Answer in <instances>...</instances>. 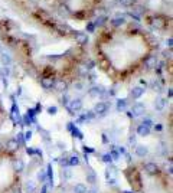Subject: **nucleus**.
<instances>
[{
    "instance_id": "f3484780",
    "label": "nucleus",
    "mask_w": 173,
    "mask_h": 193,
    "mask_svg": "<svg viewBox=\"0 0 173 193\" xmlns=\"http://www.w3.org/2000/svg\"><path fill=\"white\" fill-rule=\"evenodd\" d=\"M87 186L84 183H77L74 186V193H87Z\"/></svg>"
},
{
    "instance_id": "c85d7f7f",
    "label": "nucleus",
    "mask_w": 173,
    "mask_h": 193,
    "mask_svg": "<svg viewBox=\"0 0 173 193\" xmlns=\"http://www.w3.org/2000/svg\"><path fill=\"white\" fill-rule=\"evenodd\" d=\"M141 124H143V125H146V127H151V125H153V121L147 118V120H144V121L141 122Z\"/></svg>"
},
{
    "instance_id": "5701e85b",
    "label": "nucleus",
    "mask_w": 173,
    "mask_h": 193,
    "mask_svg": "<svg viewBox=\"0 0 173 193\" xmlns=\"http://www.w3.org/2000/svg\"><path fill=\"white\" fill-rule=\"evenodd\" d=\"M118 2H120L123 6H126V7H130V6L134 5V2H136V0H118Z\"/></svg>"
},
{
    "instance_id": "2eb2a0df",
    "label": "nucleus",
    "mask_w": 173,
    "mask_h": 193,
    "mask_svg": "<svg viewBox=\"0 0 173 193\" xmlns=\"http://www.w3.org/2000/svg\"><path fill=\"white\" fill-rule=\"evenodd\" d=\"M126 23V17L124 16H117V17H114V19L111 20V25L112 26H116V28H118V26H121V25Z\"/></svg>"
},
{
    "instance_id": "cd10ccee",
    "label": "nucleus",
    "mask_w": 173,
    "mask_h": 193,
    "mask_svg": "<svg viewBox=\"0 0 173 193\" xmlns=\"http://www.w3.org/2000/svg\"><path fill=\"white\" fill-rule=\"evenodd\" d=\"M87 180H88L89 183H94V182H95V174H94V173H89L88 177H87Z\"/></svg>"
},
{
    "instance_id": "bb28decb",
    "label": "nucleus",
    "mask_w": 173,
    "mask_h": 193,
    "mask_svg": "<svg viewBox=\"0 0 173 193\" xmlns=\"http://www.w3.org/2000/svg\"><path fill=\"white\" fill-rule=\"evenodd\" d=\"M56 111H58L56 107H49V108H48V114H51V115H55Z\"/></svg>"
},
{
    "instance_id": "4468645a",
    "label": "nucleus",
    "mask_w": 173,
    "mask_h": 193,
    "mask_svg": "<svg viewBox=\"0 0 173 193\" xmlns=\"http://www.w3.org/2000/svg\"><path fill=\"white\" fill-rule=\"evenodd\" d=\"M58 12H59V14H61L62 17H68V16L71 14V10H69V7H68L66 5H61V6H59Z\"/></svg>"
},
{
    "instance_id": "f03ea898",
    "label": "nucleus",
    "mask_w": 173,
    "mask_h": 193,
    "mask_svg": "<svg viewBox=\"0 0 173 193\" xmlns=\"http://www.w3.org/2000/svg\"><path fill=\"white\" fill-rule=\"evenodd\" d=\"M41 85H42L43 90H52L53 85H55V78L53 76H45L41 79Z\"/></svg>"
},
{
    "instance_id": "f704fd0d",
    "label": "nucleus",
    "mask_w": 173,
    "mask_h": 193,
    "mask_svg": "<svg viewBox=\"0 0 173 193\" xmlns=\"http://www.w3.org/2000/svg\"><path fill=\"white\" fill-rule=\"evenodd\" d=\"M61 166H68V159H61Z\"/></svg>"
},
{
    "instance_id": "dca6fc26",
    "label": "nucleus",
    "mask_w": 173,
    "mask_h": 193,
    "mask_svg": "<svg viewBox=\"0 0 173 193\" xmlns=\"http://www.w3.org/2000/svg\"><path fill=\"white\" fill-rule=\"evenodd\" d=\"M0 62H2L3 66H9L10 64H12V58H10V55H7V53H2V55H0Z\"/></svg>"
},
{
    "instance_id": "7ed1b4c3",
    "label": "nucleus",
    "mask_w": 173,
    "mask_h": 193,
    "mask_svg": "<svg viewBox=\"0 0 173 193\" xmlns=\"http://www.w3.org/2000/svg\"><path fill=\"white\" fill-rule=\"evenodd\" d=\"M131 113H133V115H136V117H140V115H143V114L146 113V105L141 102H136L133 105V108H131Z\"/></svg>"
},
{
    "instance_id": "9d476101",
    "label": "nucleus",
    "mask_w": 173,
    "mask_h": 193,
    "mask_svg": "<svg viewBox=\"0 0 173 193\" xmlns=\"http://www.w3.org/2000/svg\"><path fill=\"white\" fill-rule=\"evenodd\" d=\"M151 25H153V28H156V29H163L164 26H166V20H164L163 17H155L153 22H151Z\"/></svg>"
},
{
    "instance_id": "e433bc0d",
    "label": "nucleus",
    "mask_w": 173,
    "mask_h": 193,
    "mask_svg": "<svg viewBox=\"0 0 173 193\" xmlns=\"http://www.w3.org/2000/svg\"><path fill=\"white\" fill-rule=\"evenodd\" d=\"M87 193H97V190L95 189H89V190H87Z\"/></svg>"
},
{
    "instance_id": "39448f33",
    "label": "nucleus",
    "mask_w": 173,
    "mask_h": 193,
    "mask_svg": "<svg viewBox=\"0 0 173 193\" xmlns=\"http://www.w3.org/2000/svg\"><path fill=\"white\" fill-rule=\"evenodd\" d=\"M74 36H75V41H77V43H78V45H81V46H84V45H87V43H88V36H87V33L77 32Z\"/></svg>"
},
{
    "instance_id": "b1692460",
    "label": "nucleus",
    "mask_w": 173,
    "mask_h": 193,
    "mask_svg": "<svg viewBox=\"0 0 173 193\" xmlns=\"http://www.w3.org/2000/svg\"><path fill=\"white\" fill-rule=\"evenodd\" d=\"M62 176H64L65 179H71V176H72V172H71L69 169H64V172H62Z\"/></svg>"
},
{
    "instance_id": "c9c22d12",
    "label": "nucleus",
    "mask_w": 173,
    "mask_h": 193,
    "mask_svg": "<svg viewBox=\"0 0 173 193\" xmlns=\"http://www.w3.org/2000/svg\"><path fill=\"white\" fill-rule=\"evenodd\" d=\"M172 42H173V41H172V38H169V39H167V42H166V43L169 45V48H172Z\"/></svg>"
},
{
    "instance_id": "c756f323",
    "label": "nucleus",
    "mask_w": 173,
    "mask_h": 193,
    "mask_svg": "<svg viewBox=\"0 0 173 193\" xmlns=\"http://www.w3.org/2000/svg\"><path fill=\"white\" fill-rule=\"evenodd\" d=\"M87 30H88V32H94V30H95V26H94L92 22H89V23L87 25Z\"/></svg>"
},
{
    "instance_id": "412c9836",
    "label": "nucleus",
    "mask_w": 173,
    "mask_h": 193,
    "mask_svg": "<svg viewBox=\"0 0 173 193\" xmlns=\"http://www.w3.org/2000/svg\"><path fill=\"white\" fill-rule=\"evenodd\" d=\"M18 147H19V144L16 143L14 138H10L9 141H7V149H9V150H16Z\"/></svg>"
},
{
    "instance_id": "1a4fd4ad",
    "label": "nucleus",
    "mask_w": 173,
    "mask_h": 193,
    "mask_svg": "<svg viewBox=\"0 0 173 193\" xmlns=\"http://www.w3.org/2000/svg\"><path fill=\"white\" fill-rule=\"evenodd\" d=\"M136 154L139 156V157H141V159H144L146 156H147V153H149V150H147V147L143 146V144H139V146L136 147Z\"/></svg>"
},
{
    "instance_id": "9b49d317",
    "label": "nucleus",
    "mask_w": 173,
    "mask_h": 193,
    "mask_svg": "<svg viewBox=\"0 0 173 193\" xmlns=\"http://www.w3.org/2000/svg\"><path fill=\"white\" fill-rule=\"evenodd\" d=\"M137 134L140 137H147L150 136V127H146L143 124H140L139 127H137Z\"/></svg>"
},
{
    "instance_id": "f257e3e1",
    "label": "nucleus",
    "mask_w": 173,
    "mask_h": 193,
    "mask_svg": "<svg viewBox=\"0 0 173 193\" xmlns=\"http://www.w3.org/2000/svg\"><path fill=\"white\" fill-rule=\"evenodd\" d=\"M68 110L71 111V114L74 113H78V111H81L82 110V101H81L80 98H75L72 99L69 104H68Z\"/></svg>"
},
{
    "instance_id": "ddd939ff",
    "label": "nucleus",
    "mask_w": 173,
    "mask_h": 193,
    "mask_svg": "<svg viewBox=\"0 0 173 193\" xmlns=\"http://www.w3.org/2000/svg\"><path fill=\"white\" fill-rule=\"evenodd\" d=\"M164 107H166V99L162 98V97L156 98V101H155V108L157 110V111H163Z\"/></svg>"
},
{
    "instance_id": "473e14b6",
    "label": "nucleus",
    "mask_w": 173,
    "mask_h": 193,
    "mask_svg": "<svg viewBox=\"0 0 173 193\" xmlns=\"http://www.w3.org/2000/svg\"><path fill=\"white\" fill-rule=\"evenodd\" d=\"M61 102L64 104V105H68V97H66V95H64V97H62Z\"/></svg>"
},
{
    "instance_id": "2f4dec72",
    "label": "nucleus",
    "mask_w": 173,
    "mask_h": 193,
    "mask_svg": "<svg viewBox=\"0 0 173 193\" xmlns=\"http://www.w3.org/2000/svg\"><path fill=\"white\" fill-rule=\"evenodd\" d=\"M104 161H105V163H111V160H112V157L110 154H105L104 156V159H103Z\"/></svg>"
},
{
    "instance_id": "0eeeda50",
    "label": "nucleus",
    "mask_w": 173,
    "mask_h": 193,
    "mask_svg": "<svg viewBox=\"0 0 173 193\" xmlns=\"http://www.w3.org/2000/svg\"><path fill=\"white\" fill-rule=\"evenodd\" d=\"M53 88H55L58 92H65V91L68 90V84H66L64 79H58V81H55Z\"/></svg>"
},
{
    "instance_id": "423d86ee",
    "label": "nucleus",
    "mask_w": 173,
    "mask_h": 193,
    "mask_svg": "<svg viewBox=\"0 0 173 193\" xmlns=\"http://www.w3.org/2000/svg\"><path fill=\"white\" fill-rule=\"evenodd\" d=\"M144 65L147 69H153V68H156L157 66V56L156 55H150V56L146 58L144 61Z\"/></svg>"
},
{
    "instance_id": "4be33fe9",
    "label": "nucleus",
    "mask_w": 173,
    "mask_h": 193,
    "mask_svg": "<svg viewBox=\"0 0 173 193\" xmlns=\"http://www.w3.org/2000/svg\"><path fill=\"white\" fill-rule=\"evenodd\" d=\"M68 164H71V166H78V164H80V157H78V156H72V157H69V160H68Z\"/></svg>"
},
{
    "instance_id": "a211bd4d",
    "label": "nucleus",
    "mask_w": 173,
    "mask_h": 193,
    "mask_svg": "<svg viewBox=\"0 0 173 193\" xmlns=\"http://www.w3.org/2000/svg\"><path fill=\"white\" fill-rule=\"evenodd\" d=\"M104 94V88L103 87H94L89 90V95H92V97H97V95H101Z\"/></svg>"
},
{
    "instance_id": "6e6552de",
    "label": "nucleus",
    "mask_w": 173,
    "mask_h": 193,
    "mask_svg": "<svg viewBox=\"0 0 173 193\" xmlns=\"http://www.w3.org/2000/svg\"><path fill=\"white\" fill-rule=\"evenodd\" d=\"M143 94H144V88H143V87H136V88H133L131 92H130V95H131V98L133 99L140 98Z\"/></svg>"
},
{
    "instance_id": "7c9ffc66",
    "label": "nucleus",
    "mask_w": 173,
    "mask_h": 193,
    "mask_svg": "<svg viewBox=\"0 0 173 193\" xmlns=\"http://www.w3.org/2000/svg\"><path fill=\"white\" fill-rule=\"evenodd\" d=\"M74 88H75V90H78V91H81L82 88H84V85H82V82H75Z\"/></svg>"
},
{
    "instance_id": "a878e982",
    "label": "nucleus",
    "mask_w": 173,
    "mask_h": 193,
    "mask_svg": "<svg viewBox=\"0 0 173 193\" xmlns=\"http://www.w3.org/2000/svg\"><path fill=\"white\" fill-rule=\"evenodd\" d=\"M14 140H16V143H18V144H19V143H23V133H19Z\"/></svg>"
},
{
    "instance_id": "72a5a7b5",
    "label": "nucleus",
    "mask_w": 173,
    "mask_h": 193,
    "mask_svg": "<svg viewBox=\"0 0 173 193\" xmlns=\"http://www.w3.org/2000/svg\"><path fill=\"white\" fill-rule=\"evenodd\" d=\"M23 136H25V140H30V137H32V133L28 131L26 134H23Z\"/></svg>"
},
{
    "instance_id": "aec40b11",
    "label": "nucleus",
    "mask_w": 173,
    "mask_h": 193,
    "mask_svg": "<svg viewBox=\"0 0 173 193\" xmlns=\"http://www.w3.org/2000/svg\"><path fill=\"white\" fill-rule=\"evenodd\" d=\"M105 22H107V17H105V16H98L97 20L94 22V26H95V28H97V26H103Z\"/></svg>"
},
{
    "instance_id": "6ab92c4d",
    "label": "nucleus",
    "mask_w": 173,
    "mask_h": 193,
    "mask_svg": "<svg viewBox=\"0 0 173 193\" xmlns=\"http://www.w3.org/2000/svg\"><path fill=\"white\" fill-rule=\"evenodd\" d=\"M127 107V99H118L117 101V110L118 111H124Z\"/></svg>"
},
{
    "instance_id": "20e7f679",
    "label": "nucleus",
    "mask_w": 173,
    "mask_h": 193,
    "mask_svg": "<svg viewBox=\"0 0 173 193\" xmlns=\"http://www.w3.org/2000/svg\"><path fill=\"white\" fill-rule=\"evenodd\" d=\"M108 110V104L103 102V101H98V102L94 105V114H105Z\"/></svg>"
},
{
    "instance_id": "f8f14e48",
    "label": "nucleus",
    "mask_w": 173,
    "mask_h": 193,
    "mask_svg": "<svg viewBox=\"0 0 173 193\" xmlns=\"http://www.w3.org/2000/svg\"><path fill=\"white\" fill-rule=\"evenodd\" d=\"M144 170L147 174H156L157 173V166L155 164V163H146L144 164Z\"/></svg>"
},
{
    "instance_id": "393cba45",
    "label": "nucleus",
    "mask_w": 173,
    "mask_h": 193,
    "mask_svg": "<svg viewBox=\"0 0 173 193\" xmlns=\"http://www.w3.org/2000/svg\"><path fill=\"white\" fill-rule=\"evenodd\" d=\"M9 74V68L7 66H3V68H0V75L3 76V78H6V75Z\"/></svg>"
}]
</instances>
